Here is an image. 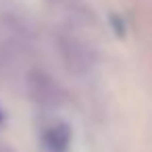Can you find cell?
I'll list each match as a JSON object with an SVG mask.
<instances>
[{
  "mask_svg": "<svg viewBox=\"0 0 152 152\" xmlns=\"http://www.w3.org/2000/svg\"><path fill=\"white\" fill-rule=\"evenodd\" d=\"M27 92H29V98L44 108H54L63 100L61 86L46 71H40V69H34L27 73Z\"/></svg>",
  "mask_w": 152,
  "mask_h": 152,
  "instance_id": "cell-1",
  "label": "cell"
},
{
  "mask_svg": "<svg viewBox=\"0 0 152 152\" xmlns=\"http://www.w3.org/2000/svg\"><path fill=\"white\" fill-rule=\"evenodd\" d=\"M61 54H63V61L67 65L69 71H73L75 75H81L90 69L92 65V58H90V52L83 44H79L77 40L73 38H61Z\"/></svg>",
  "mask_w": 152,
  "mask_h": 152,
  "instance_id": "cell-2",
  "label": "cell"
},
{
  "mask_svg": "<svg viewBox=\"0 0 152 152\" xmlns=\"http://www.w3.org/2000/svg\"><path fill=\"white\" fill-rule=\"evenodd\" d=\"M69 142H71V129L65 123H58L44 133V146L48 148V152H67Z\"/></svg>",
  "mask_w": 152,
  "mask_h": 152,
  "instance_id": "cell-3",
  "label": "cell"
}]
</instances>
